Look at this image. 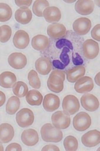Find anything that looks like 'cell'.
Segmentation results:
<instances>
[{"instance_id": "cell-3", "label": "cell", "mask_w": 100, "mask_h": 151, "mask_svg": "<svg viewBox=\"0 0 100 151\" xmlns=\"http://www.w3.org/2000/svg\"><path fill=\"white\" fill-rule=\"evenodd\" d=\"M91 119L88 113L81 112L74 117L73 126L75 129L79 132H84L91 127Z\"/></svg>"}, {"instance_id": "cell-39", "label": "cell", "mask_w": 100, "mask_h": 151, "mask_svg": "<svg viewBox=\"0 0 100 151\" xmlns=\"http://www.w3.org/2000/svg\"><path fill=\"white\" fill-rule=\"evenodd\" d=\"M52 63H53V66H54L55 68H57V69H64L65 68L66 66L64 65L62 63L60 62L59 60H54L52 61Z\"/></svg>"}, {"instance_id": "cell-42", "label": "cell", "mask_w": 100, "mask_h": 151, "mask_svg": "<svg viewBox=\"0 0 100 151\" xmlns=\"http://www.w3.org/2000/svg\"><path fill=\"white\" fill-rule=\"evenodd\" d=\"M95 81L96 84L100 86V72H99L95 76Z\"/></svg>"}, {"instance_id": "cell-20", "label": "cell", "mask_w": 100, "mask_h": 151, "mask_svg": "<svg viewBox=\"0 0 100 151\" xmlns=\"http://www.w3.org/2000/svg\"><path fill=\"white\" fill-rule=\"evenodd\" d=\"M43 16L46 22L49 23L57 22L61 18L60 10L56 6L48 7L44 11Z\"/></svg>"}, {"instance_id": "cell-36", "label": "cell", "mask_w": 100, "mask_h": 151, "mask_svg": "<svg viewBox=\"0 0 100 151\" xmlns=\"http://www.w3.org/2000/svg\"><path fill=\"white\" fill-rule=\"evenodd\" d=\"M72 60L73 64L76 65H81L84 63L83 60L81 58L80 55L78 53H73L72 56Z\"/></svg>"}, {"instance_id": "cell-12", "label": "cell", "mask_w": 100, "mask_h": 151, "mask_svg": "<svg viewBox=\"0 0 100 151\" xmlns=\"http://www.w3.org/2000/svg\"><path fill=\"white\" fill-rule=\"evenodd\" d=\"M8 61L10 65L16 69H21L25 67L27 60L26 56L21 52H14L9 56Z\"/></svg>"}, {"instance_id": "cell-15", "label": "cell", "mask_w": 100, "mask_h": 151, "mask_svg": "<svg viewBox=\"0 0 100 151\" xmlns=\"http://www.w3.org/2000/svg\"><path fill=\"white\" fill-rule=\"evenodd\" d=\"M75 10L82 15H88L93 12L94 9V4L90 0H79L76 3Z\"/></svg>"}, {"instance_id": "cell-19", "label": "cell", "mask_w": 100, "mask_h": 151, "mask_svg": "<svg viewBox=\"0 0 100 151\" xmlns=\"http://www.w3.org/2000/svg\"><path fill=\"white\" fill-rule=\"evenodd\" d=\"M35 68L39 74L46 75L50 73L52 69V64L49 58L41 57L36 61Z\"/></svg>"}, {"instance_id": "cell-21", "label": "cell", "mask_w": 100, "mask_h": 151, "mask_svg": "<svg viewBox=\"0 0 100 151\" xmlns=\"http://www.w3.org/2000/svg\"><path fill=\"white\" fill-rule=\"evenodd\" d=\"M32 17L31 11L26 7H21L17 10L15 14V18L17 22L22 24L30 22Z\"/></svg>"}, {"instance_id": "cell-35", "label": "cell", "mask_w": 100, "mask_h": 151, "mask_svg": "<svg viewBox=\"0 0 100 151\" xmlns=\"http://www.w3.org/2000/svg\"><path fill=\"white\" fill-rule=\"evenodd\" d=\"M100 24H98L93 28L91 32V35L92 38L98 41H100Z\"/></svg>"}, {"instance_id": "cell-22", "label": "cell", "mask_w": 100, "mask_h": 151, "mask_svg": "<svg viewBox=\"0 0 100 151\" xmlns=\"http://www.w3.org/2000/svg\"><path fill=\"white\" fill-rule=\"evenodd\" d=\"M86 73V68L83 65H77L66 72L67 79L70 83H75L84 76Z\"/></svg>"}, {"instance_id": "cell-40", "label": "cell", "mask_w": 100, "mask_h": 151, "mask_svg": "<svg viewBox=\"0 0 100 151\" xmlns=\"http://www.w3.org/2000/svg\"><path fill=\"white\" fill-rule=\"evenodd\" d=\"M60 149L57 146L52 145H48L44 146L41 151H60Z\"/></svg>"}, {"instance_id": "cell-4", "label": "cell", "mask_w": 100, "mask_h": 151, "mask_svg": "<svg viewBox=\"0 0 100 151\" xmlns=\"http://www.w3.org/2000/svg\"><path fill=\"white\" fill-rule=\"evenodd\" d=\"M62 107L64 113L69 116L74 115L79 111L80 104L76 96L68 95L63 99Z\"/></svg>"}, {"instance_id": "cell-9", "label": "cell", "mask_w": 100, "mask_h": 151, "mask_svg": "<svg viewBox=\"0 0 100 151\" xmlns=\"http://www.w3.org/2000/svg\"><path fill=\"white\" fill-rule=\"evenodd\" d=\"M93 79L89 76H84L79 78L74 85V89L79 93H88L94 88Z\"/></svg>"}, {"instance_id": "cell-43", "label": "cell", "mask_w": 100, "mask_h": 151, "mask_svg": "<svg viewBox=\"0 0 100 151\" xmlns=\"http://www.w3.org/2000/svg\"><path fill=\"white\" fill-rule=\"evenodd\" d=\"M4 151V148L2 145L0 144V151Z\"/></svg>"}, {"instance_id": "cell-10", "label": "cell", "mask_w": 100, "mask_h": 151, "mask_svg": "<svg viewBox=\"0 0 100 151\" xmlns=\"http://www.w3.org/2000/svg\"><path fill=\"white\" fill-rule=\"evenodd\" d=\"M81 105L86 110L89 112L96 111L99 106V100L93 94H84L81 97Z\"/></svg>"}, {"instance_id": "cell-18", "label": "cell", "mask_w": 100, "mask_h": 151, "mask_svg": "<svg viewBox=\"0 0 100 151\" xmlns=\"http://www.w3.org/2000/svg\"><path fill=\"white\" fill-rule=\"evenodd\" d=\"M14 130L12 126L7 123L0 125V143L6 144L9 142L13 139Z\"/></svg>"}, {"instance_id": "cell-31", "label": "cell", "mask_w": 100, "mask_h": 151, "mask_svg": "<svg viewBox=\"0 0 100 151\" xmlns=\"http://www.w3.org/2000/svg\"><path fill=\"white\" fill-rule=\"evenodd\" d=\"M29 84L35 89H39L41 87V81L37 72L34 70H31L28 75Z\"/></svg>"}, {"instance_id": "cell-26", "label": "cell", "mask_w": 100, "mask_h": 151, "mask_svg": "<svg viewBox=\"0 0 100 151\" xmlns=\"http://www.w3.org/2000/svg\"><path fill=\"white\" fill-rule=\"evenodd\" d=\"M20 106V101L16 96H12L9 99L6 105V112L9 115L15 114Z\"/></svg>"}, {"instance_id": "cell-24", "label": "cell", "mask_w": 100, "mask_h": 151, "mask_svg": "<svg viewBox=\"0 0 100 151\" xmlns=\"http://www.w3.org/2000/svg\"><path fill=\"white\" fill-rule=\"evenodd\" d=\"M16 81V76L10 71H5L0 75V86L3 88H12Z\"/></svg>"}, {"instance_id": "cell-8", "label": "cell", "mask_w": 100, "mask_h": 151, "mask_svg": "<svg viewBox=\"0 0 100 151\" xmlns=\"http://www.w3.org/2000/svg\"><path fill=\"white\" fill-rule=\"evenodd\" d=\"M73 27L77 34L84 35L87 34L91 29V22L87 18H79L73 22Z\"/></svg>"}, {"instance_id": "cell-28", "label": "cell", "mask_w": 100, "mask_h": 151, "mask_svg": "<svg viewBox=\"0 0 100 151\" xmlns=\"http://www.w3.org/2000/svg\"><path fill=\"white\" fill-rule=\"evenodd\" d=\"M13 92L17 97H24L28 92V87L24 82L18 81L13 87Z\"/></svg>"}, {"instance_id": "cell-32", "label": "cell", "mask_w": 100, "mask_h": 151, "mask_svg": "<svg viewBox=\"0 0 100 151\" xmlns=\"http://www.w3.org/2000/svg\"><path fill=\"white\" fill-rule=\"evenodd\" d=\"M12 35V30L10 27L4 25L0 27V42L5 43L9 40Z\"/></svg>"}, {"instance_id": "cell-29", "label": "cell", "mask_w": 100, "mask_h": 151, "mask_svg": "<svg viewBox=\"0 0 100 151\" xmlns=\"http://www.w3.org/2000/svg\"><path fill=\"white\" fill-rule=\"evenodd\" d=\"M12 15V11L9 6L5 3H0V22L9 20Z\"/></svg>"}, {"instance_id": "cell-6", "label": "cell", "mask_w": 100, "mask_h": 151, "mask_svg": "<svg viewBox=\"0 0 100 151\" xmlns=\"http://www.w3.org/2000/svg\"><path fill=\"white\" fill-rule=\"evenodd\" d=\"M52 124L59 129H65L69 127L71 119L69 115L62 111H58L52 114L51 117Z\"/></svg>"}, {"instance_id": "cell-7", "label": "cell", "mask_w": 100, "mask_h": 151, "mask_svg": "<svg viewBox=\"0 0 100 151\" xmlns=\"http://www.w3.org/2000/svg\"><path fill=\"white\" fill-rule=\"evenodd\" d=\"M84 56L89 60L96 58L99 52V47L97 42L92 39L85 41L82 46Z\"/></svg>"}, {"instance_id": "cell-5", "label": "cell", "mask_w": 100, "mask_h": 151, "mask_svg": "<svg viewBox=\"0 0 100 151\" xmlns=\"http://www.w3.org/2000/svg\"><path fill=\"white\" fill-rule=\"evenodd\" d=\"M34 119L33 113L29 108H23L18 112L16 115L17 123L22 128L31 126L33 124Z\"/></svg>"}, {"instance_id": "cell-37", "label": "cell", "mask_w": 100, "mask_h": 151, "mask_svg": "<svg viewBox=\"0 0 100 151\" xmlns=\"http://www.w3.org/2000/svg\"><path fill=\"white\" fill-rule=\"evenodd\" d=\"M6 151H22V148L20 145L16 143H13L10 144L7 147Z\"/></svg>"}, {"instance_id": "cell-16", "label": "cell", "mask_w": 100, "mask_h": 151, "mask_svg": "<svg viewBox=\"0 0 100 151\" xmlns=\"http://www.w3.org/2000/svg\"><path fill=\"white\" fill-rule=\"evenodd\" d=\"M47 33L49 37L57 39L65 37L67 34V29L63 24H54L49 25L48 27Z\"/></svg>"}, {"instance_id": "cell-41", "label": "cell", "mask_w": 100, "mask_h": 151, "mask_svg": "<svg viewBox=\"0 0 100 151\" xmlns=\"http://www.w3.org/2000/svg\"><path fill=\"white\" fill-rule=\"evenodd\" d=\"M6 95L4 92L0 91V107H1L5 103Z\"/></svg>"}, {"instance_id": "cell-30", "label": "cell", "mask_w": 100, "mask_h": 151, "mask_svg": "<svg viewBox=\"0 0 100 151\" xmlns=\"http://www.w3.org/2000/svg\"><path fill=\"white\" fill-rule=\"evenodd\" d=\"M63 145L65 150L67 151H76L79 145L77 139L72 136L66 137L64 139Z\"/></svg>"}, {"instance_id": "cell-14", "label": "cell", "mask_w": 100, "mask_h": 151, "mask_svg": "<svg viewBox=\"0 0 100 151\" xmlns=\"http://www.w3.org/2000/svg\"><path fill=\"white\" fill-rule=\"evenodd\" d=\"M60 105V98L57 95L51 93L45 95L43 103V108L45 111L53 112L59 108Z\"/></svg>"}, {"instance_id": "cell-23", "label": "cell", "mask_w": 100, "mask_h": 151, "mask_svg": "<svg viewBox=\"0 0 100 151\" xmlns=\"http://www.w3.org/2000/svg\"><path fill=\"white\" fill-rule=\"evenodd\" d=\"M49 39L46 36L38 35L33 38L31 45L34 49L38 51L45 50L49 46Z\"/></svg>"}, {"instance_id": "cell-34", "label": "cell", "mask_w": 100, "mask_h": 151, "mask_svg": "<svg viewBox=\"0 0 100 151\" xmlns=\"http://www.w3.org/2000/svg\"><path fill=\"white\" fill-rule=\"evenodd\" d=\"M56 46L57 48L61 49L64 46H66L69 49L73 50V45L70 41L65 39H61L57 42L56 43Z\"/></svg>"}, {"instance_id": "cell-2", "label": "cell", "mask_w": 100, "mask_h": 151, "mask_svg": "<svg viewBox=\"0 0 100 151\" xmlns=\"http://www.w3.org/2000/svg\"><path fill=\"white\" fill-rule=\"evenodd\" d=\"M65 78L64 71L60 70H53L47 81V85L49 90L55 93H60L64 88V81Z\"/></svg>"}, {"instance_id": "cell-33", "label": "cell", "mask_w": 100, "mask_h": 151, "mask_svg": "<svg viewBox=\"0 0 100 151\" xmlns=\"http://www.w3.org/2000/svg\"><path fill=\"white\" fill-rule=\"evenodd\" d=\"M70 52V49L68 47H65L62 50L60 56V58L62 63L66 67L69 64L70 62V58L68 54V52Z\"/></svg>"}, {"instance_id": "cell-27", "label": "cell", "mask_w": 100, "mask_h": 151, "mask_svg": "<svg viewBox=\"0 0 100 151\" xmlns=\"http://www.w3.org/2000/svg\"><path fill=\"white\" fill-rule=\"evenodd\" d=\"M49 4L48 1L45 0H37L34 3L32 11L34 14L38 17H42L44 11L46 8L49 7Z\"/></svg>"}, {"instance_id": "cell-38", "label": "cell", "mask_w": 100, "mask_h": 151, "mask_svg": "<svg viewBox=\"0 0 100 151\" xmlns=\"http://www.w3.org/2000/svg\"><path fill=\"white\" fill-rule=\"evenodd\" d=\"M16 4L18 6L21 7H27L29 6L32 3V1H15Z\"/></svg>"}, {"instance_id": "cell-17", "label": "cell", "mask_w": 100, "mask_h": 151, "mask_svg": "<svg viewBox=\"0 0 100 151\" xmlns=\"http://www.w3.org/2000/svg\"><path fill=\"white\" fill-rule=\"evenodd\" d=\"M21 139L26 145L29 147L34 146L39 140L38 133L33 129L25 130L22 133Z\"/></svg>"}, {"instance_id": "cell-11", "label": "cell", "mask_w": 100, "mask_h": 151, "mask_svg": "<svg viewBox=\"0 0 100 151\" xmlns=\"http://www.w3.org/2000/svg\"><path fill=\"white\" fill-rule=\"evenodd\" d=\"M81 141L83 145L88 147H92L97 145L100 143V133L97 130H91L84 134Z\"/></svg>"}, {"instance_id": "cell-1", "label": "cell", "mask_w": 100, "mask_h": 151, "mask_svg": "<svg viewBox=\"0 0 100 151\" xmlns=\"http://www.w3.org/2000/svg\"><path fill=\"white\" fill-rule=\"evenodd\" d=\"M41 134L42 139L47 142H59L63 138L62 131L49 123L42 126L41 129Z\"/></svg>"}, {"instance_id": "cell-25", "label": "cell", "mask_w": 100, "mask_h": 151, "mask_svg": "<svg viewBox=\"0 0 100 151\" xmlns=\"http://www.w3.org/2000/svg\"><path fill=\"white\" fill-rule=\"evenodd\" d=\"M26 99L28 103L31 106H39L42 103L43 96L39 91L33 89L28 92Z\"/></svg>"}, {"instance_id": "cell-13", "label": "cell", "mask_w": 100, "mask_h": 151, "mask_svg": "<svg viewBox=\"0 0 100 151\" xmlns=\"http://www.w3.org/2000/svg\"><path fill=\"white\" fill-rule=\"evenodd\" d=\"M30 41L28 34L23 30L17 31L15 34L13 42L14 45L19 49H24L26 48Z\"/></svg>"}]
</instances>
